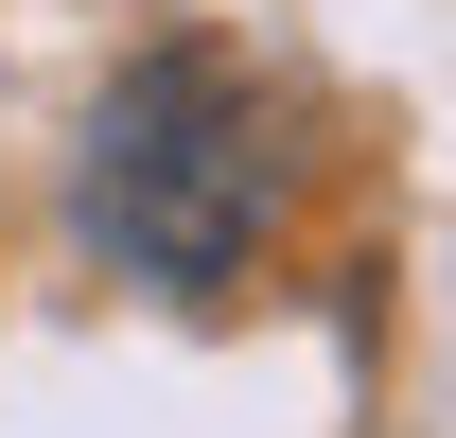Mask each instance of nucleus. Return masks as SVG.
I'll return each instance as SVG.
<instances>
[{
  "instance_id": "nucleus-1",
  "label": "nucleus",
  "mask_w": 456,
  "mask_h": 438,
  "mask_svg": "<svg viewBox=\"0 0 456 438\" xmlns=\"http://www.w3.org/2000/svg\"><path fill=\"white\" fill-rule=\"evenodd\" d=\"M70 228L159 298H228L281 228V88L228 36H159L106 70V106L70 141Z\"/></svg>"
}]
</instances>
